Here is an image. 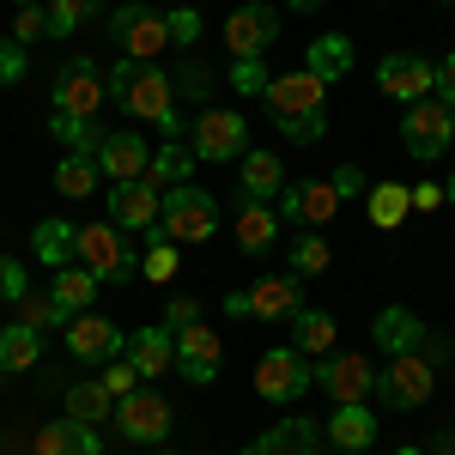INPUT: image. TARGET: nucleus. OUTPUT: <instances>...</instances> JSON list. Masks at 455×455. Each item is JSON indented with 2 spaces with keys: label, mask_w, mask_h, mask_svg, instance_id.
<instances>
[{
  "label": "nucleus",
  "mask_w": 455,
  "mask_h": 455,
  "mask_svg": "<svg viewBox=\"0 0 455 455\" xmlns=\"http://www.w3.org/2000/svg\"><path fill=\"white\" fill-rule=\"evenodd\" d=\"M274 36H280V6H267V0H249V6H237V12L225 19V43H231L237 61H243V55H267Z\"/></svg>",
  "instance_id": "ddd939ff"
},
{
  "label": "nucleus",
  "mask_w": 455,
  "mask_h": 455,
  "mask_svg": "<svg viewBox=\"0 0 455 455\" xmlns=\"http://www.w3.org/2000/svg\"><path fill=\"white\" fill-rule=\"evenodd\" d=\"M395 455H425V450H395Z\"/></svg>",
  "instance_id": "680f3d73"
},
{
  "label": "nucleus",
  "mask_w": 455,
  "mask_h": 455,
  "mask_svg": "<svg viewBox=\"0 0 455 455\" xmlns=\"http://www.w3.org/2000/svg\"><path fill=\"white\" fill-rule=\"evenodd\" d=\"M158 207H164V195H158V182L152 176H134V182H116L109 188V219L122 225V231H152L158 225Z\"/></svg>",
  "instance_id": "f3484780"
},
{
  "label": "nucleus",
  "mask_w": 455,
  "mask_h": 455,
  "mask_svg": "<svg viewBox=\"0 0 455 455\" xmlns=\"http://www.w3.org/2000/svg\"><path fill=\"white\" fill-rule=\"evenodd\" d=\"M109 36L122 43L128 61H152V55L171 43V25H164V12H146L140 0H122V6L109 12Z\"/></svg>",
  "instance_id": "6e6552de"
},
{
  "label": "nucleus",
  "mask_w": 455,
  "mask_h": 455,
  "mask_svg": "<svg viewBox=\"0 0 455 455\" xmlns=\"http://www.w3.org/2000/svg\"><path fill=\"white\" fill-rule=\"evenodd\" d=\"M98 158H79V152H68V158H61V164H55V188H61V195H68V201H85V195H92V188H98Z\"/></svg>",
  "instance_id": "58836bf2"
},
{
  "label": "nucleus",
  "mask_w": 455,
  "mask_h": 455,
  "mask_svg": "<svg viewBox=\"0 0 455 455\" xmlns=\"http://www.w3.org/2000/svg\"><path fill=\"white\" fill-rule=\"evenodd\" d=\"M36 455H104V443H98V431H92V425L61 419V425H43Z\"/></svg>",
  "instance_id": "c756f323"
},
{
  "label": "nucleus",
  "mask_w": 455,
  "mask_h": 455,
  "mask_svg": "<svg viewBox=\"0 0 455 455\" xmlns=\"http://www.w3.org/2000/svg\"><path fill=\"white\" fill-rule=\"evenodd\" d=\"M322 98H328V85H322L315 73H304V68L267 79V92H261L267 116H310V109H322Z\"/></svg>",
  "instance_id": "6ab92c4d"
},
{
  "label": "nucleus",
  "mask_w": 455,
  "mask_h": 455,
  "mask_svg": "<svg viewBox=\"0 0 455 455\" xmlns=\"http://www.w3.org/2000/svg\"><path fill=\"white\" fill-rule=\"evenodd\" d=\"M68 347H73V358H85V364H109V358H122V352H128V334H122L109 315L79 310L68 322Z\"/></svg>",
  "instance_id": "dca6fc26"
},
{
  "label": "nucleus",
  "mask_w": 455,
  "mask_h": 455,
  "mask_svg": "<svg viewBox=\"0 0 455 455\" xmlns=\"http://www.w3.org/2000/svg\"><path fill=\"white\" fill-rule=\"evenodd\" d=\"M171 92H176V98H188L195 109H212V92H219V73H212L207 61H201V55H188V61H182V68L171 73Z\"/></svg>",
  "instance_id": "72a5a7b5"
},
{
  "label": "nucleus",
  "mask_w": 455,
  "mask_h": 455,
  "mask_svg": "<svg viewBox=\"0 0 455 455\" xmlns=\"http://www.w3.org/2000/svg\"><path fill=\"white\" fill-rule=\"evenodd\" d=\"M280 237V212L267 207V201H243L237 195V249L243 255H267Z\"/></svg>",
  "instance_id": "bb28decb"
},
{
  "label": "nucleus",
  "mask_w": 455,
  "mask_h": 455,
  "mask_svg": "<svg viewBox=\"0 0 455 455\" xmlns=\"http://www.w3.org/2000/svg\"><path fill=\"white\" fill-rule=\"evenodd\" d=\"M171 401L158 395V388H134V395H122L116 401V425H122V437L128 443H164L171 437Z\"/></svg>",
  "instance_id": "9d476101"
},
{
  "label": "nucleus",
  "mask_w": 455,
  "mask_h": 455,
  "mask_svg": "<svg viewBox=\"0 0 455 455\" xmlns=\"http://www.w3.org/2000/svg\"><path fill=\"white\" fill-rule=\"evenodd\" d=\"M146 140L140 134H104V146H98V171L109 176V182H134V176H146Z\"/></svg>",
  "instance_id": "a878e982"
},
{
  "label": "nucleus",
  "mask_w": 455,
  "mask_h": 455,
  "mask_svg": "<svg viewBox=\"0 0 455 455\" xmlns=\"http://www.w3.org/2000/svg\"><path fill=\"white\" fill-rule=\"evenodd\" d=\"M431 334L419 315L407 310V304H388V310H377V322H371V340L395 358V352H419V340Z\"/></svg>",
  "instance_id": "5701e85b"
},
{
  "label": "nucleus",
  "mask_w": 455,
  "mask_h": 455,
  "mask_svg": "<svg viewBox=\"0 0 455 455\" xmlns=\"http://www.w3.org/2000/svg\"><path fill=\"white\" fill-rule=\"evenodd\" d=\"M443 201H450V207H455V176H450V182H443Z\"/></svg>",
  "instance_id": "052dcab7"
},
{
  "label": "nucleus",
  "mask_w": 455,
  "mask_h": 455,
  "mask_svg": "<svg viewBox=\"0 0 455 455\" xmlns=\"http://www.w3.org/2000/svg\"><path fill=\"white\" fill-rule=\"evenodd\" d=\"M146 176H152V182H164V188H176V182H188V176H195V152H188L182 140H164L158 152H152Z\"/></svg>",
  "instance_id": "4c0bfd02"
},
{
  "label": "nucleus",
  "mask_w": 455,
  "mask_h": 455,
  "mask_svg": "<svg viewBox=\"0 0 455 455\" xmlns=\"http://www.w3.org/2000/svg\"><path fill=\"white\" fill-rule=\"evenodd\" d=\"M419 352L431 358V364H443V358H450V340H443V334H425V340H419Z\"/></svg>",
  "instance_id": "6e6d98bb"
},
{
  "label": "nucleus",
  "mask_w": 455,
  "mask_h": 455,
  "mask_svg": "<svg viewBox=\"0 0 455 455\" xmlns=\"http://www.w3.org/2000/svg\"><path fill=\"white\" fill-rule=\"evenodd\" d=\"M104 98H116V104L128 109V116H140V122H152L158 134H182V122H176V92H171V73L158 68V61H116L109 68V85Z\"/></svg>",
  "instance_id": "f257e3e1"
},
{
  "label": "nucleus",
  "mask_w": 455,
  "mask_h": 455,
  "mask_svg": "<svg viewBox=\"0 0 455 455\" xmlns=\"http://www.w3.org/2000/svg\"><path fill=\"white\" fill-rule=\"evenodd\" d=\"M328 182H334V195H340V201H352V195H364V188H371V182H364V171H358V164H340V171L328 176Z\"/></svg>",
  "instance_id": "3c124183"
},
{
  "label": "nucleus",
  "mask_w": 455,
  "mask_h": 455,
  "mask_svg": "<svg viewBox=\"0 0 455 455\" xmlns=\"http://www.w3.org/2000/svg\"><path fill=\"white\" fill-rule=\"evenodd\" d=\"M201 164H231L249 152V122L243 109H195V146H188Z\"/></svg>",
  "instance_id": "0eeeda50"
},
{
  "label": "nucleus",
  "mask_w": 455,
  "mask_h": 455,
  "mask_svg": "<svg viewBox=\"0 0 455 455\" xmlns=\"http://www.w3.org/2000/svg\"><path fill=\"white\" fill-rule=\"evenodd\" d=\"M285 188V164H280V152H243V182H237V195L243 201H274Z\"/></svg>",
  "instance_id": "cd10ccee"
},
{
  "label": "nucleus",
  "mask_w": 455,
  "mask_h": 455,
  "mask_svg": "<svg viewBox=\"0 0 455 455\" xmlns=\"http://www.w3.org/2000/svg\"><path fill=\"white\" fill-rule=\"evenodd\" d=\"M315 388L340 407V401H371V388H377V371H371V358L364 352H328L322 364H315Z\"/></svg>",
  "instance_id": "9b49d317"
},
{
  "label": "nucleus",
  "mask_w": 455,
  "mask_h": 455,
  "mask_svg": "<svg viewBox=\"0 0 455 455\" xmlns=\"http://www.w3.org/2000/svg\"><path fill=\"white\" fill-rule=\"evenodd\" d=\"M340 207H347V201L334 195L328 176H315V182H285L280 195H274V212H280L285 225H304V231H322Z\"/></svg>",
  "instance_id": "1a4fd4ad"
},
{
  "label": "nucleus",
  "mask_w": 455,
  "mask_h": 455,
  "mask_svg": "<svg viewBox=\"0 0 455 455\" xmlns=\"http://www.w3.org/2000/svg\"><path fill=\"white\" fill-rule=\"evenodd\" d=\"M25 79V49L12 36H0V85H19Z\"/></svg>",
  "instance_id": "09e8293b"
},
{
  "label": "nucleus",
  "mask_w": 455,
  "mask_h": 455,
  "mask_svg": "<svg viewBox=\"0 0 455 455\" xmlns=\"http://www.w3.org/2000/svg\"><path fill=\"white\" fill-rule=\"evenodd\" d=\"M352 61H358L352 36H340V31H322V36H310V55H304V73H315L322 85H340V79L352 73Z\"/></svg>",
  "instance_id": "b1692460"
},
{
  "label": "nucleus",
  "mask_w": 455,
  "mask_h": 455,
  "mask_svg": "<svg viewBox=\"0 0 455 455\" xmlns=\"http://www.w3.org/2000/svg\"><path fill=\"white\" fill-rule=\"evenodd\" d=\"M49 36V6H19V19H12V43L19 49H31Z\"/></svg>",
  "instance_id": "37998d69"
},
{
  "label": "nucleus",
  "mask_w": 455,
  "mask_h": 455,
  "mask_svg": "<svg viewBox=\"0 0 455 455\" xmlns=\"http://www.w3.org/2000/svg\"><path fill=\"white\" fill-rule=\"evenodd\" d=\"M431 98L455 109V55H443V61H437V79H431Z\"/></svg>",
  "instance_id": "603ef678"
},
{
  "label": "nucleus",
  "mask_w": 455,
  "mask_h": 455,
  "mask_svg": "<svg viewBox=\"0 0 455 455\" xmlns=\"http://www.w3.org/2000/svg\"><path fill=\"white\" fill-rule=\"evenodd\" d=\"M73 261L92 267L104 285H128L140 274V249L128 243V231L109 219V225H79L73 231Z\"/></svg>",
  "instance_id": "f03ea898"
},
{
  "label": "nucleus",
  "mask_w": 455,
  "mask_h": 455,
  "mask_svg": "<svg viewBox=\"0 0 455 455\" xmlns=\"http://www.w3.org/2000/svg\"><path fill=\"white\" fill-rule=\"evenodd\" d=\"M73 231H79V225H68V219H43V225L31 231V255L49 267V274L73 261Z\"/></svg>",
  "instance_id": "473e14b6"
},
{
  "label": "nucleus",
  "mask_w": 455,
  "mask_h": 455,
  "mask_svg": "<svg viewBox=\"0 0 455 455\" xmlns=\"http://www.w3.org/2000/svg\"><path fill=\"white\" fill-rule=\"evenodd\" d=\"M98 274L92 267H79V261H68V267H55V280H49V328H68L79 310H92L98 304Z\"/></svg>",
  "instance_id": "2eb2a0df"
},
{
  "label": "nucleus",
  "mask_w": 455,
  "mask_h": 455,
  "mask_svg": "<svg viewBox=\"0 0 455 455\" xmlns=\"http://www.w3.org/2000/svg\"><path fill=\"white\" fill-rule=\"evenodd\" d=\"M274 128H280L291 146H315L328 134V116H322V109H310V116H274Z\"/></svg>",
  "instance_id": "79ce46f5"
},
{
  "label": "nucleus",
  "mask_w": 455,
  "mask_h": 455,
  "mask_svg": "<svg viewBox=\"0 0 455 455\" xmlns=\"http://www.w3.org/2000/svg\"><path fill=\"white\" fill-rule=\"evenodd\" d=\"M450 116H455V109H450Z\"/></svg>",
  "instance_id": "0e129e2a"
},
{
  "label": "nucleus",
  "mask_w": 455,
  "mask_h": 455,
  "mask_svg": "<svg viewBox=\"0 0 455 455\" xmlns=\"http://www.w3.org/2000/svg\"><path fill=\"white\" fill-rule=\"evenodd\" d=\"M267 79H274L267 61H261V55H243V61H231V79H225V85H231V92H243V98H261V92H267Z\"/></svg>",
  "instance_id": "a19ab883"
},
{
  "label": "nucleus",
  "mask_w": 455,
  "mask_h": 455,
  "mask_svg": "<svg viewBox=\"0 0 455 455\" xmlns=\"http://www.w3.org/2000/svg\"><path fill=\"white\" fill-rule=\"evenodd\" d=\"M68 419H79V425L116 419V395L104 383H68Z\"/></svg>",
  "instance_id": "c9c22d12"
},
{
  "label": "nucleus",
  "mask_w": 455,
  "mask_h": 455,
  "mask_svg": "<svg viewBox=\"0 0 455 455\" xmlns=\"http://www.w3.org/2000/svg\"><path fill=\"white\" fill-rule=\"evenodd\" d=\"M98 383H104L109 395L122 401V395H134V388H140V377H134V364H128V358H109V364H104V377H98Z\"/></svg>",
  "instance_id": "de8ad7c7"
},
{
  "label": "nucleus",
  "mask_w": 455,
  "mask_h": 455,
  "mask_svg": "<svg viewBox=\"0 0 455 455\" xmlns=\"http://www.w3.org/2000/svg\"><path fill=\"white\" fill-rule=\"evenodd\" d=\"M49 134L79 152V158H98V146H104V128H98V116H49Z\"/></svg>",
  "instance_id": "f704fd0d"
},
{
  "label": "nucleus",
  "mask_w": 455,
  "mask_h": 455,
  "mask_svg": "<svg viewBox=\"0 0 455 455\" xmlns=\"http://www.w3.org/2000/svg\"><path fill=\"white\" fill-rule=\"evenodd\" d=\"M104 104V85H98V61H68L55 79V116H98Z\"/></svg>",
  "instance_id": "a211bd4d"
},
{
  "label": "nucleus",
  "mask_w": 455,
  "mask_h": 455,
  "mask_svg": "<svg viewBox=\"0 0 455 455\" xmlns=\"http://www.w3.org/2000/svg\"><path fill=\"white\" fill-rule=\"evenodd\" d=\"M122 358L134 364V377H164V371H176V334L171 328H140Z\"/></svg>",
  "instance_id": "393cba45"
},
{
  "label": "nucleus",
  "mask_w": 455,
  "mask_h": 455,
  "mask_svg": "<svg viewBox=\"0 0 455 455\" xmlns=\"http://www.w3.org/2000/svg\"><path fill=\"white\" fill-rule=\"evenodd\" d=\"M140 267H146V280H171V274H176V243H171V237H158V243H146Z\"/></svg>",
  "instance_id": "49530a36"
},
{
  "label": "nucleus",
  "mask_w": 455,
  "mask_h": 455,
  "mask_svg": "<svg viewBox=\"0 0 455 455\" xmlns=\"http://www.w3.org/2000/svg\"><path fill=\"white\" fill-rule=\"evenodd\" d=\"M219 364H225V340L212 334L207 322H195V328H176V371L188 377L195 388L219 383Z\"/></svg>",
  "instance_id": "4468645a"
},
{
  "label": "nucleus",
  "mask_w": 455,
  "mask_h": 455,
  "mask_svg": "<svg viewBox=\"0 0 455 455\" xmlns=\"http://www.w3.org/2000/svg\"><path fill=\"white\" fill-rule=\"evenodd\" d=\"M98 19V0H49V36H73Z\"/></svg>",
  "instance_id": "ea45409f"
},
{
  "label": "nucleus",
  "mask_w": 455,
  "mask_h": 455,
  "mask_svg": "<svg viewBox=\"0 0 455 455\" xmlns=\"http://www.w3.org/2000/svg\"><path fill=\"white\" fill-rule=\"evenodd\" d=\"M334 455H340V450H334Z\"/></svg>",
  "instance_id": "69168bd1"
},
{
  "label": "nucleus",
  "mask_w": 455,
  "mask_h": 455,
  "mask_svg": "<svg viewBox=\"0 0 455 455\" xmlns=\"http://www.w3.org/2000/svg\"><path fill=\"white\" fill-rule=\"evenodd\" d=\"M195 322H201V298H171V304H164V328H195Z\"/></svg>",
  "instance_id": "8fccbe9b"
},
{
  "label": "nucleus",
  "mask_w": 455,
  "mask_h": 455,
  "mask_svg": "<svg viewBox=\"0 0 455 455\" xmlns=\"http://www.w3.org/2000/svg\"><path fill=\"white\" fill-rule=\"evenodd\" d=\"M322 425H328V443L340 455H364L377 443V413H371V401H340Z\"/></svg>",
  "instance_id": "412c9836"
},
{
  "label": "nucleus",
  "mask_w": 455,
  "mask_h": 455,
  "mask_svg": "<svg viewBox=\"0 0 455 455\" xmlns=\"http://www.w3.org/2000/svg\"><path fill=\"white\" fill-rule=\"evenodd\" d=\"M431 388H437V364L425 358V352H395L388 358V371H377V401L383 407H395V413H413V407H425L431 401Z\"/></svg>",
  "instance_id": "20e7f679"
},
{
  "label": "nucleus",
  "mask_w": 455,
  "mask_h": 455,
  "mask_svg": "<svg viewBox=\"0 0 455 455\" xmlns=\"http://www.w3.org/2000/svg\"><path fill=\"white\" fill-rule=\"evenodd\" d=\"M304 310V280L298 274H267V280L249 285V315L255 322H291Z\"/></svg>",
  "instance_id": "aec40b11"
},
{
  "label": "nucleus",
  "mask_w": 455,
  "mask_h": 455,
  "mask_svg": "<svg viewBox=\"0 0 455 455\" xmlns=\"http://www.w3.org/2000/svg\"><path fill=\"white\" fill-rule=\"evenodd\" d=\"M31 298V280H25V261L0 255V304H25Z\"/></svg>",
  "instance_id": "a18cd8bd"
},
{
  "label": "nucleus",
  "mask_w": 455,
  "mask_h": 455,
  "mask_svg": "<svg viewBox=\"0 0 455 455\" xmlns=\"http://www.w3.org/2000/svg\"><path fill=\"white\" fill-rule=\"evenodd\" d=\"M285 6H291V12H322L328 0H285Z\"/></svg>",
  "instance_id": "13d9d810"
},
{
  "label": "nucleus",
  "mask_w": 455,
  "mask_h": 455,
  "mask_svg": "<svg viewBox=\"0 0 455 455\" xmlns=\"http://www.w3.org/2000/svg\"><path fill=\"white\" fill-rule=\"evenodd\" d=\"M243 455H322L315 450V419H280V425H267L261 437H249Z\"/></svg>",
  "instance_id": "4be33fe9"
},
{
  "label": "nucleus",
  "mask_w": 455,
  "mask_h": 455,
  "mask_svg": "<svg viewBox=\"0 0 455 455\" xmlns=\"http://www.w3.org/2000/svg\"><path fill=\"white\" fill-rule=\"evenodd\" d=\"M310 388H315V364L298 347H274L261 364H255V395L274 401V407H291V401L310 395Z\"/></svg>",
  "instance_id": "423d86ee"
},
{
  "label": "nucleus",
  "mask_w": 455,
  "mask_h": 455,
  "mask_svg": "<svg viewBox=\"0 0 455 455\" xmlns=\"http://www.w3.org/2000/svg\"><path fill=\"white\" fill-rule=\"evenodd\" d=\"M407 195H413V212H431L437 201H443V188H437V182H419V188H407Z\"/></svg>",
  "instance_id": "5fc2aeb1"
},
{
  "label": "nucleus",
  "mask_w": 455,
  "mask_h": 455,
  "mask_svg": "<svg viewBox=\"0 0 455 455\" xmlns=\"http://www.w3.org/2000/svg\"><path fill=\"white\" fill-rule=\"evenodd\" d=\"M334 340H340V328H334L328 310H298L291 315V347L304 352V358H328Z\"/></svg>",
  "instance_id": "c85d7f7f"
},
{
  "label": "nucleus",
  "mask_w": 455,
  "mask_h": 455,
  "mask_svg": "<svg viewBox=\"0 0 455 455\" xmlns=\"http://www.w3.org/2000/svg\"><path fill=\"white\" fill-rule=\"evenodd\" d=\"M158 231L171 243H207L212 231H219V201H212L207 188H195V182H176V188H164Z\"/></svg>",
  "instance_id": "7ed1b4c3"
},
{
  "label": "nucleus",
  "mask_w": 455,
  "mask_h": 455,
  "mask_svg": "<svg viewBox=\"0 0 455 455\" xmlns=\"http://www.w3.org/2000/svg\"><path fill=\"white\" fill-rule=\"evenodd\" d=\"M12 6H36V0H12Z\"/></svg>",
  "instance_id": "e2e57ef3"
},
{
  "label": "nucleus",
  "mask_w": 455,
  "mask_h": 455,
  "mask_svg": "<svg viewBox=\"0 0 455 455\" xmlns=\"http://www.w3.org/2000/svg\"><path fill=\"white\" fill-rule=\"evenodd\" d=\"M328 237L322 231H291V267L285 274H298V280H315V274H328Z\"/></svg>",
  "instance_id": "e433bc0d"
},
{
  "label": "nucleus",
  "mask_w": 455,
  "mask_h": 455,
  "mask_svg": "<svg viewBox=\"0 0 455 455\" xmlns=\"http://www.w3.org/2000/svg\"><path fill=\"white\" fill-rule=\"evenodd\" d=\"M19 322H31V328H49V298H25V304H19Z\"/></svg>",
  "instance_id": "864d4df0"
},
{
  "label": "nucleus",
  "mask_w": 455,
  "mask_h": 455,
  "mask_svg": "<svg viewBox=\"0 0 455 455\" xmlns=\"http://www.w3.org/2000/svg\"><path fill=\"white\" fill-rule=\"evenodd\" d=\"M431 79H437V68H431L425 55H413V49H395V55L377 61V85H383V98H395V104L431 98Z\"/></svg>",
  "instance_id": "f8f14e48"
},
{
  "label": "nucleus",
  "mask_w": 455,
  "mask_h": 455,
  "mask_svg": "<svg viewBox=\"0 0 455 455\" xmlns=\"http://www.w3.org/2000/svg\"><path fill=\"white\" fill-rule=\"evenodd\" d=\"M364 212H371V225H377V231H395V225L413 212L407 182H371V188H364Z\"/></svg>",
  "instance_id": "7c9ffc66"
},
{
  "label": "nucleus",
  "mask_w": 455,
  "mask_h": 455,
  "mask_svg": "<svg viewBox=\"0 0 455 455\" xmlns=\"http://www.w3.org/2000/svg\"><path fill=\"white\" fill-rule=\"evenodd\" d=\"M164 25H171V43H182V49H195V43H201V31H207L195 6H171V12H164Z\"/></svg>",
  "instance_id": "c03bdc74"
},
{
  "label": "nucleus",
  "mask_w": 455,
  "mask_h": 455,
  "mask_svg": "<svg viewBox=\"0 0 455 455\" xmlns=\"http://www.w3.org/2000/svg\"><path fill=\"white\" fill-rule=\"evenodd\" d=\"M431 455H455V431H443V437H437V450Z\"/></svg>",
  "instance_id": "bf43d9fd"
},
{
  "label": "nucleus",
  "mask_w": 455,
  "mask_h": 455,
  "mask_svg": "<svg viewBox=\"0 0 455 455\" xmlns=\"http://www.w3.org/2000/svg\"><path fill=\"white\" fill-rule=\"evenodd\" d=\"M225 315L243 322V315H249V291H225Z\"/></svg>",
  "instance_id": "4d7b16f0"
},
{
  "label": "nucleus",
  "mask_w": 455,
  "mask_h": 455,
  "mask_svg": "<svg viewBox=\"0 0 455 455\" xmlns=\"http://www.w3.org/2000/svg\"><path fill=\"white\" fill-rule=\"evenodd\" d=\"M36 358H43V328L6 322V328H0V371H31Z\"/></svg>",
  "instance_id": "2f4dec72"
},
{
  "label": "nucleus",
  "mask_w": 455,
  "mask_h": 455,
  "mask_svg": "<svg viewBox=\"0 0 455 455\" xmlns=\"http://www.w3.org/2000/svg\"><path fill=\"white\" fill-rule=\"evenodd\" d=\"M455 140V116L450 104H437V98H419V104H407L401 116V146H407V158H419V164H437Z\"/></svg>",
  "instance_id": "39448f33"
}]
</instances>
